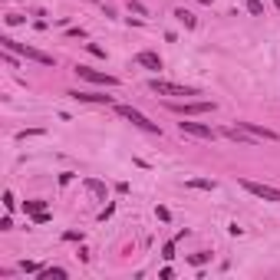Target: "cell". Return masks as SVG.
<instances>
[{"mask_svg": "<svg viewBox=\"0 0 280 280\" xmlns=\"http://www.w3.org/2000/svg\"><path fill=\"white\" fill-rule=\"evenodd\" d=\"M205 261H208V254H191V264H194V267H201Z\"/></svg>", "mask_w": 280, "mask_h": 280, "instance_id": "d6986e66", "label": "cell"}, {"mask_svg": "<svg viewBox=\"0 0 280 280\" xmlns=\"http://www.w3.org/2000/svg\"><path fill=\"white\" fill-rule=\"evenodd\" d=\"M116 112L122 119H129L132 125H135V129H142V132H152V135H162V129H158V122H149V119L142 116V112L138 109H132V106H116Z\"/></svg>", "mask_w": 280, "mask_h": 280, "instance_id": "7a4b0ae2", "label": "cell"}, {"mask_svg": "<svg viewBox=\"0 0 280 280\" xmlns=\"http://www.w3.org/2000/svg\"><path fill=\"white\" fill-rule=\"evenodd\" d=\"M198 4H211V0H198Z\"/></svg>", "mask_w": 280, "mask_h": 280, "instance_id": "7402d4cb", "label": "cell"}, {"mask_svg": "<svg viewBox=\"0 0 280 280\" xmlns=\"http://www.w3.org/2000/svg\"><path fill=\"white\" fill-rule=\"evenodd\" d=\"M149 89L152 93H158V96H198V89L194 86H181V82H168V79H152L149 82Z\"/></svg>", "mask_w": 280, "mask_h": 280, "instance_id": "3957f363", "label": "cell"}, {"mask_svg": "<svg viewBox=\"0 0 280 280\" xmlns=\"http://www.w3.org/2000/svg\"><path fill=\"white\" fill-rule=\"evenodd\" d=\"M135 63H138V66H145V69H162V56L152 53V50H142L135 56Z\"/></svg>", "mask_w": 280, "mask_h": 280, "instance_id": "9c48e42d", "label": "cell"}, {"mask_svg": "<svg viewBox=\"0 0 280 280\" xmlns=\"http://www.w3.org/2000/svg\"><path fill=\"white\" fill-rule=\"evenodd\" d=\"M89 53H93V56H106V50H102L99 43H89Z\"/></svg>", "mask_w": 280, "mask_h": 280, "instance_id": "ffe728a7", "label": "cell"}, {"mask_svg": "<svg viewBox=\"0 0 280 280\" xmlns=\"http://www.w3.org/2000/svg\"><path fill=\"white\" fill-rule=\"evenodd\" d=\"M178 129L185 132V135H194V138H208V142H214V135H218V132H214L211 125H205V122H178Z\"/></svg>", "mask_w": 280, "mask_h": 280, "instance_id": "8992f818", "label": "cell"}, {"mask_svg": "<svg viewBox=\"0 0 280 280\" xmlns=\"http://www.w3.org/2000/svg\"><path fill=\"white\" fill-rule=\"evenodd\" d=\"M20 270H26V274H40V264H33V261H23V264H20Z\"/></svg>", "mask_w": 280, "mask_h": 280, "instance_id": "e0dca14e", "label": "cell"}, {"mask_svg": "<svg viewBox=\"0 0 280 280\" xmlns=\"http://www.w3.org/2000/svg\"><path fill=\"white\" fill-rule=\"evenodd\" d=\"M86 188L93 194H102V198H106V185H102V181H96V178H86Z\"/></svg>", "mask_w": 280, "mask_h": 280, "instance_id": "5bb4252c", "label": "cell"}, {"mask_svg": "<svg viewBox=\"0 0 280 280\" xmlns=\"http://www.w3.org/2000/svg\"><path fill=\"white\" fill-rule=\"evenodd\" d=\"M172 109L178 116H205V112H214V102H172Z\"/></svg>", "mask_w": 280, "mask_h": 280, "instance_id": "52a82bcc", "label": "cell"}, {"mask_svg": "<svg viewBox=\"0 0 280 280\" xmlns=\"http://www.w3.org/2000/svg\"><path fill=\"white\" fill-rule=\"evenodd\" d=\"M241 185H244V191H250L254 198H264V201H274V205H280V188L261 185V181H250V178H244Z\"/></svg>", "mask_w": 280, "mask_h": 280, "instance_id": "5b68a950", "label": "cell"}, {"mask_svg": "<svg viewBox=\"0 0 280 280\" xmlns=\"http://www.w3.org/2000/svg\"><path fill=\"white\" fill-rule=\"evenodd\" d=\"M73 99H79V102H102V106H112V96H106V93H73Z\"/></svg>", "mask_w": 280, "mask_h": 280, "instance_id": "30bf717a", "label": "cell"}, {"mask_svg": "<svg viewBox=\"0 0 280 280\" xmlns=\"http://www.w3.org/2000/svg\"><path fill=\"white\" fill-rule=\"evenodd\" d=\"M175 17H178V20H181V23H185V26H188V30H191V26H194V23H198V20H194V13H188V10H175Z\"/></svg>", "mask_w": 280, "mask_h": 280, "instance_id": "4fadbf2b", "label": "cell"}, {"mask_svg": "<svg viewBox=\"0 0 280 280\" xmlns=\"http://www.w3.org/2000/svg\"><path fill=\"white\" fill-rule=\"evenodd\" d=\"M241 129H247L254 138H264V142H277V132L274 129H264V125H257V122H237Z\"/></svg>", "mask_w": 280, "mask_h": 280, "instance_id": "ba28073f", "label": "cell"}, {"mask_svg": "<svg viewBox=\"0 0 280 280\" xmlns=\"http://www.w3.org/2000/svg\"><path fill=\"white\" fill-rule=\"evenodd\" d=\"M0 43H4V50H10V53H20V56H26V60L40 63V66H53V63H56L50 53H40V50H33V46H26V43H17V40H10V37H4Z\"/></svg>", "mask_w": 280, "mask_h": 280, "instance_id": "6da1fadb", "label": "cell"}, {"mask_svg": "<svg viewBox=\"0 0 280 280\" xmlns=\"http://www.w3.org/2000/svg\"><path fill=\"white\" fill-rule=\"evenodd\" d=\"M40 280H66V270L63 267H46V270H40Z\"/></svg>", "mask_w": 280, "mask_h": 280, "instance_id": "8fae6325", "label": "cell"}, {"mask_svg": "<svg viewBox=\"0 0 280 280\" xmlns=\"http://www.w3.org/2000/svg\"><path fill=\"white\" fill-rule=\"evenodd\" d=\"M76 76H79V79H86V82H93V86H106V89H116V86H119L116 76L99 73V69H89V66H76Z\"/></svg>", "mask_w": 280, "mask_h": 280, "instance_id": "277c9868", "label": "cell"}, {"mask_svg": "<svg viewBox=\"0 0 280 280\" xmlns=\"http://www.w3.org/2000/svg\"><path fill=\"white\" fill-rule=\"evenodd\" d=\"M33 221H37V224H46V221H50V214H46V211H40V214H33Z\"/></svg>", "mask_w": 280, "mask_h": 280, "instance_id": "44dd1931", "label": "cell"}, {"mask_svg": "<svg viewBox=\"0 0 280 280\" xmlns=\"http://www.w3.org/2000/svg\"><path fill=\"white\" fill-rule=\"evenodd\" d=\"M4 205H7V211H13V208H17V201H13V194H10V191L4 194Z\"/></svg>", "mask_w": 280, "mask_h": 280, "instance_id": "ac0fdd59", "label": "cell"}, {"mask_svg": "<svg viewBox=\"0 0 280 280\" xmlns=\"http://www.w3.org/2000/svg\"><path fill=\"white\" fill-rule=\"evenodd\" d=\"M26 211H30V214H40V211H46V201H26Z\"/></svg>", "mask_w": 280, "mask_h": 280, "instance_id": "9a60e30c", "label": "cell"}, {"mask_svg": "<svg viewBox=\"0 0 280 280\" xmlns=\"http://www.w3.org/2000/svg\"><path fill=\"white\" fill-rule=\"evenodd\" d=\"M247 10L254 13V17H261V13H264V4H261V0H247Z\"/></svg>", "mask_w": 280, "mask_h": 280, "instance_id": "2e32d148", "label": "cell"}, {"mask_svg": "<svg viewBox=\"0 0 280 280\" xmlns=\"http://www.w3.org/2000/svg\"><path fill=\"white\" fill-rule=\"evenodd\" d=\"M188 188H198V191H214V181H208V178H191V181H188Z\"/></svg>", "mask_w": 280, "mask_h": 280, "instance_id": "7c38bea8", "label": "cell"}, {"mask_svg": "<svg viewBox=\"0 0 280 280\" xmlns=\"http://www.w3.org/2000/svg\"><path fill=\"white\" fill-rule=\"evenodd\" d=\"M274 7H280V0H274Z\"/></svg>", "mask_w": 280, "mask_h": 280, "instance_id": "603a6c76", "label": "cell"}]
</instances>
